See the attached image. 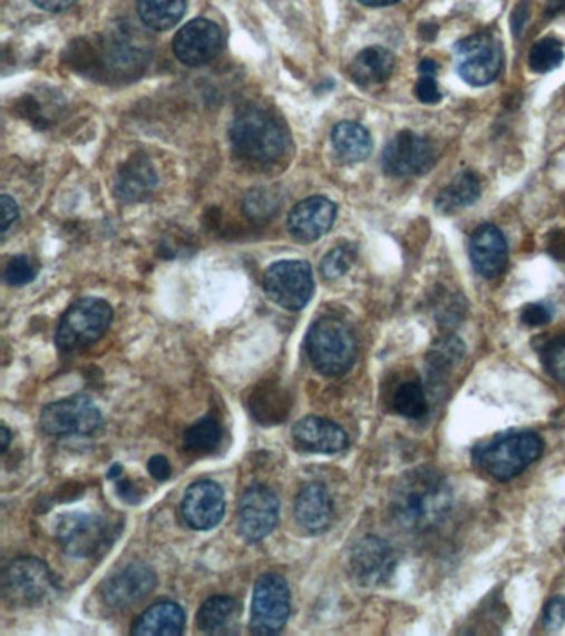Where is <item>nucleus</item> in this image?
Segmentation results:
<instances>
[{
  "label": "nucleus",
  "mask_w": 565,
  "mask_h": 636,
  "mask_svg": "<svg viewBox=\"0 0 565 636\" xmlns=\"http://www.w3.org/2000/svg\"><path fill=\"white\" fill-rule=\"evenodd\" d=\"M451 508V486L435 469L407 472L391 492V516L401 529L410 532H425L440 526Z\"/></svg>",
  "instance_id": "obj_1"
},
{
  "label": "nucleus",
  "mask_w": 565,
  "mask_h": 636,
  "mask_svg": "<svg viewBox=\"0 0 565 636\" xmlns=\"http://www.w3.org/2000/svg\"><path fill=\"white\" fill-rule=\"evenodd\" d=\"M544 443L533 431H517L479 444L473 461L496 481H509L540 458Z\"/></svg>",
  "instance_id": "obj_2"
},
{
  "label": "nucleus",
  "mask_w": 565,
  "mask_h": 636,
  "mask_svg": "<svg viewBox=\"0 0 565 636\" xmlns=\"http://www.w3.org/2000/svg\"><path fill=\"white\" fill-rule=\"evenodd\" d=\"M309 360L316 372L325 376H340L352 369L357 356V340L342 320H315L305 339Z\"/></svg>",
  "instance_id": "obj_3"
},
{
  "label": "nucleus",
  "mask_w": 565,
  "mask_h": 636,
  "mask_svg": "<svg viewBox=\"0 0 565 636\" xmlns=\"http://www.w3.org/2000/svg\"><path fill=\"white\" fill-rule=\"evenodd\" d=\"M234 148L244 158L269 163L281 158L288 148V135L267 111L246 110L231 127Z\"/></svg>",
  "instance_id": "obj_4"
},
{
  "label": "nucleus",
  "mask_w": 565,
  "mask_h": 636,
  "mask_svg": "<svg viewBox=\"0 0 565 636\" xmlns=\"http://www.w3.org/2000/svg\"><path fill=\"white\" fill-rule=\"evenodd\" d=\"M3 597L13 607H39L56 598L52 570L37 557H19L3 570Z\"/></svg>",
  "instance_id": "obj_5"
},
{
  "label": "nucleus",
  "mask_w": 565,
  "mask_h": 636,
  "mask_svg": "<svg viewBox=\"0 0 565 636\" xmlns=\"http://www.w3.org/2000/svg\"><path fill=\"white\" fill-rule=\"evenodd\" d=\"M114 309L104 299L75 302L57 326L56 342L64 352H75L97 343L110 329Z\"/></svg>",
  "instance_id": "obj_6"
},
{
  "label": "nucleus",
  "mask_w": 565,
  "mask_h": 636,
  "mask_svg": "<svg viewBox=\"0 0 565 636\" xmlns=\"http://www.w3.org/2000/svg\"><path fill=\"white\" fill-rule=\"evenodd\" d=\"M291 615V590L279 574H264L255 581L251 605V632L275 635L282 632Z\"/></svg>",
  "instance_id": "obj_7"
},
{
  "label": "nucleus",
  "mask_w": 565,
  "mask_h": 636,
  "mask_svg": "<svg viewBox=\"0 0 565 636\" xmlns=\"http://www.w3.org/2000/svg\"><path fill=\"white\" fill-rule=\"evenodd\" d=\"M56 537L64 552L74 559H90L104 552L114 540L111 527L104 517L87 512H68L59 517Z\"/></svg>",
  "instance_id": "obj_8"
},
{
  "label": "nucleus",
  "mask_w": 565,
  "mask_h": 636,
  "mask_svg": "<svg viewBox=\"0 0 565 636\" xmlns=\"http://www.w3.org/2000/svg\"><path fill=\"white\" fill-rule=\"evenodd\" d=\"M264 291L279 307L302 311L314 295V274L309 262L281 261L272 264L264 275Z\"/></svg>",
  "instance_id": "obj_9"
},
{
  "label": "nucleus",
  "mask_w": 565,
  "mask_h": 636,
  "mask_svg": "<svg viewBox=\"0 0 565 636\" xmlns=\"http://www.w3.org/2000/svg\"><path fill=\"white\" fill-rule=\"evenodd\" d=\"M455 59L456 70L466 84L485 87L501 71L503 50L491 33H475L456 43Z\"/></svg>",
  "instance_id": "obj_10"
},
{
  "label": "nucleus",
  "mask_w": 565,
  "mask_h": 636,
  "mask_svg": "<svg viewBox=\"0 0 565 636\" xmlns=\"http://www.w3.org/2000/svg\"><path fill=\"white\" fill-rule=\"evenodd\" d=\"M100 424V410L85 394L50 403L43 408L39 420L40 430L50 437H88L94 434Z\"/></svg>",
  "instance_id": "obj_11"
},
{
  "label": "nucleus",
  "mask_w": 565,
  "mask_h": 636,
  "mask_svg": "<svg viewBox=\"0 0 565 636\" xmlns=\"http://www.w3.org/2000/svg\"><path fill=\"white\" fill-rule=\"evenodd\" d=\"M437 162L430 139L413 131H400L390 139L383 151V169L397 178L425 175Z\"/></svg>",
  "instance_id": "obj_12"
},
{
  "label": "nucleus",
  "mask_w": 565,
  "mask_h": 636,
  "mask_svg": "<svg viewBox=\"0 0 565 636\" xmlns=\"http://www.w3.org/2000/svg\"><path fill=\"white\" fill-rule=\"evenodd\" d=\"M281 502L267 486L254 485L244 492L237 508V530L247 542L265 539L279 522Z\"/></svg>",
  "instance_id": "obj_13"
},
{
  "label": "nucleus",
  "mask_w": 565,
  "mask_h": 636,
  "mask_svg": "<svg viewBox=\"0 0 565 636\" xmlns=\"http://www.w3.org/2000/svg\"><path fill=\"white\" fill-rule=\"evenodd\" d=\"M397 569V556L387 540L369 536L360 539L350 554V570L362 587L384 584Z\"/></svg>",
  "instance_id": "obj_14"
},
{
  "label": "nucleus",
  "mask_w": 565,
  "mask_h": 636,
  "mask_svg": "<svg viewBox=\"0 0 565 636\" xmlns=\"http://www.w3.org/2000/svg\"><path fill=\"white\" fill-rule=\"evenodd\" d=\"M155 587V573L145 564L133 562L108 577L100 587V595L107 607L125 610L148 597Z\"/></svg>",
  "instance_id": "obj_15"
},
{
  "label": "nucleus",
  "mask_w": 565,
  "mask_h": 636,
  "mask_svg": "<svg viewBox=\"0 0 565 636\" xmlns=\"http://www.w3.org/2000/svg\"><path fill=\"white\" fill-rule=\"evenodd\" d=\"M223 49V33L216 23L207 19H194L186 23L173 40V50L179 62L201 67L216 59Z\"/></svg>",
  "instance_id": "obj_16"
},
{
  "label": "nucleus",
  "mask_w": 565,
  "mask_h": 636,
  "mask_svg": "<svg viewBox=\"0 0 565 636\" xmlns=\"http://www.w3.org/2000/svg\"><path fill=\"white\" fill-rule=\"evenodd\" d=\"M224 510H226V499L223 488L217 482L203 479L186 489L182 513L191 529H213L223 520Z\"/></svg>",
  "instance_id": "obj_17"
},
{
  "label": "nucleus",
  "mask_w": 565,
  "mask_h": 636,
  "mask_svg": "<svg viewBox=\"0 0 565 636\" xmlns=\"http://www.w3.org/2000/svg\"><path fill=\"white\" fill-rule=\"evenodd\" d=\"M337 206L323 196L301 200L289 214V233L298 243L312 244L325 236L335 223Z\"/></svg>",
  "instance_id": "obj_18"
},
{
  "label": "nucleus",
  "mask_w": 565,
  "mask_h": 636,
  "mask_svg": "<svg viewBox=\"0 0 565 636\" xmlns=\"http://www.w3.org/2000/svg\"><path fill=\"white\" fill-rule=\"evenodd\" d=\"M469 257L481 277H499L509 258V247L501 231L493 224L479 226L469 239Z\"/></svg>",
  "instance_id": "obj_19"
},
{
  "label": "nucleus",
  "mask_w": 565,
  "mask_h": 636,
  "mask_svg": "<svg viewBox=\"0 0 565 636\" xmlns=\"http://www.w3.org/2000/svg\"><path fill=\"white\" fill-rule=\"evenodd\" d=\"M292 438L299 448L319 454H335L349 446V434L325 418L308 417L292 428Z\"/></svg>",
  "instance_id": "obj_20"
},
{
  "label": "nucleus",
  "mask_w": 565,
  "mask_h": 636,
  "mask_svg": "<svg viewBox=\"0 0 565 636\" xmlns=\"http://www.w3.org/2000/svg\"><path fill=\"white\" fill-rule=\"evenodd\" d=\"M295 520L299 527L312 536L325 532L333 520V502L325 486L311 482L304 486L295 499Z\"/></svg>",
  "instance_id": "obj_21"
},
{
  "label": "nucleus",
  "mask_w": 565,
  "mask_h": 636,
  "mask_svg": "<svg viewBox=\"0 0 565 636\" xmlns=\"http://www.w3.org/2000/svg\"><path fill=\"white\" fill-rule=\"evenodd\" d=\"M158 176L146 156L135 155L118 172L115 192L124 203H142L155 193Z\"/></svg>",
  "instance_id": "obj_22"
},
{
  "label": "nucleus",
  "mask_w": 565,
  "mask_h": 636,
  "mask_svg": "<svg viewBox=\"0 0 565 636\" xmlns=\"http://www.w3.org/2000/svg\"><path fill=\"white\" fill-rule=\"evenodd\" d=\"M185 610L175 601L152 605L131 628L136 636H176L185 630Z\"/></svg>",
  "instance_id": "obj_23"
},
{
  "label": "nucleus",
  "mask_w": 565,
  "mask_h": 636,
  "mask_svg": "<svg viewBox=\"0 0 565 636\" xmlns=\"http://www.w3.org/2000/svg\"><path fill=\"white\" fill-rule=\"evenodd\" d=\"M240 615L241 607L234 598L216 595L201 605L196 615L197 630L207 635L230 634Z\"/></svg>",
  "instance_id": "obj_24"
},
{
  "label": "nucleus",
  "mask_w": 565,
  "mask_h": 636,
  "mask_svg": "<svg viewBox=\"0 0 565 636\" xmlns=\"http://www.w3.org/2000/svg\"><path fill=\"white\" fill-rule=\"evenodd\" d=\"M394 57L383 47H369L362 50L350 65L353 80L363 87L383 84L393 75Z\"/></svg>",
  "instance_id": "obj_25"
},
{
  "label": "nucleus",
  "mask_w": 565,
  "mask_h": 636,
  "mask_svg": "<svg viewBox=\"0 0 565 636\" xmlns=\"http://www.w3.org/2000/svg\"><path fill=\"white\" fill-rule=\"evenodd\" d=\"M333 148L347 163H360L369 158L373 149L369 129L353 121H342L332 131Z\"/></svg>",
  "instance_id": "obj_26"
},
{
  "label": "nucleus",
  "mask_w": 565,
  "mask_h": 636,
  "mask_svg": "<svg viewBox=\"0 0 565 636\" xmlns=\"http://www.w3.org/2000/svg\"><path fill=\"white\" fill-rule=\"evenodd\" d=\"M481 196V183L473 172H461L451 179L437 197V209L441 214H455L473 206Z\"/></svg>",
  "instance_id": "obj_27"
},
{
  "label": "nucleus",
  "mask_w": 565,
  "mask_h": 636,
  "mask_svg": "<svg viewBox=\"0 0 565 636\" xmlns=\"http://www.w3.org/2000/svg\"><path fill=\"white\" fill-rule=\"evenodd\" d=\"M289 394L274 384H261L251 397V413L262 424H277L289 413Z\"/></svg>",
  "instance_id": "obj_28"
},
{
  "label": "nucleus",
  "mask_w": 565,
  "mask_h": 636,
  "mask_svg": "<svg viewBox=\"0 0 565 636\" xmlns=\"http://www.w3.org/2000/svg\"><path fill=\"white\" fill-rule=\"evenodd\" d=\"M186 0H138L142 22L152 30H169L185 17Z\"/></svg>",
  "instance_id": "obj_29"
},
{
  "label": "nucleus",
  "mask_w": 565,
  "mask_h": 636,
  "mask_svg": "<svg viewBox=\"0 0 565 636\" xmlns=\"http://www.w3.org/2000/svg\"><path fill=\"white\" fill-rule=\"evenodd\" d=\"M393 410L410 420H420L428 413V398L423 387L417 380H408L394 390L391 398Z\"/></svg>",
  "instance_id": "obj_30"
},
{
  "label": "nucleus",
  "mask_w": 565,
  "mask_h": 636,
  "mask_svg": "<svg viewBox=\"0 0 565 636\" xmlns=\"http://www.w3.org/2000/svg\"><path fill=\"white\" fill-rule=\"evenodd\" d=\"M221 441H223V428L214 418L196 421L185 433V448L196 454L214 451Z\"/></svg>",
  "instance_id": "obj_31"
},
{
  "label": "nucleus",
  "mask_w": 565,
  "mask_h": 636,
  "mask_svg": "<svg viewBox=\"0 0 565 636\" xmlns=\"http://www.w3.org/2000/svg\"><path fill=\"white\" fill-rule=\"evenodd\" d=\"M465 355V343L456 335H442L431 345L428 353V366L430 375H441L456 365Z\"/></svg>",
  "instance_id": "obj_32"
},
{
  "label": "nucleus",
  "mask_w": 565,
  "mask_h": 636,
  "mask_svg": "<svg viewBox=\"0 0 565 636\" xmlns=\"http://www.w3.org/2000/svg\"><path fill=\"white\" fill-rule=\"evenodd\" d=\"M281 207V194L277 189L261 186V188L252 189L244 197V213L252 221H265L274 216Z\"/></svg>",
  "instance_id": "obj_33"
},
{
  "label": "nucleus",
  "mask_w": 565,
  "mask_h": 636,
  "mask_svg": "<svg viewBox=\"0 0 565 636\" xmlns=\"http://www.w3.org/2000/svg\"><path fill=\"white\" fill-rule=\"evenodd\" d=\"M565 52L561 40L546 37L534 43L529 53V65L536 74H547V71L556 70L564 62Z\"/></svg>",
  "instance_id": "obj_34"
},
{
  "label": "nucleus",
  "mask_w": 565,
  "mask_h": 636,
  "mask_svg": "<svg viewBox=\"0 0 565 636\" xmlns=\"http://www.w3.org/2000/svg\"><path fill=\"white\" fill-rule=\"evenodd\" d=\"M418 71H420V78L415 87L418 100L427 105L440 104L442 94L437 81L438 63L430 59L421 60Z\"/></svg>",
  "instance_id": "obj_35"
},
{
  "label": "nucleus",
  "mask_w": 565,
  "mask_h": 636,
  "mask_svg": "<svg viewBox=\"0 0 565 636\" xmlns=\"http://www.w3.org/2000/svg\"><path fill=\"white\" fill-rule=\"evenodd\" d=\"M355 258V247L350 246V244H343V246L335 247V249L330 251V253L323 257L320 271H322L323 277L333 281V278L345 275L347 272L350 271V267H352Z\"/></svg>",
  "instance_id": "obj_36"
},
{
  "label": "nucleus",
  "mask_w": 565,
  "mask_h": 636,
  "mask_svg": "<svg viewBox=\"0 0 565 636\" xmlns=\"http://www.w3.org/2000/svg\"><path fill=\"white\" fill-rule=\"evenodd\" d=\"M37 272H39V267H37L36 262L32 261L30 257H26V255H19V257H13L12 261L9 262L6 268V281L9 285H26L29 282H32L33 278L37 277Z\"/></svg>",
  "instance_id": "obj_37"
},
{
  "label": "nucleus",
  "mask_w": 565,
  "mask_h": 636,
  "mask_svg": "<svg viewBox=\"0 0 565 636\" xmlns=\"http://www.w3.org/2000/svg\"><path fill=\"white\" fill-rule=\"evenodd\" d=\"M544 363L549 375L565 384V339L554 340L546 346Z\"/></svg>",
  "instance_id": "obj_38"
},
{
  "label": "nucleus",
  "mask_w": 565,
  "mask_h": 636,
  "mask_svg": "<svg viewBox=\"0 0 565 636\" xmlns=\"http://www.w3.org/2000/svg\"><path fill=\"white\" fill-rule=\"evenodd\" d=\"M565 622V598L554 597L544 608L543 624L547 632L561 630Z\"/></svg>",
  "instance_id": "obj_39"
},
{
  "label": "nucleus",
  "mask_w": 565,
  "mask_h": 636,
  "mask_svg": "<svg viewBox=\"0 0 565 636\" xmlns=\"http://www.w3.org/2000/svg\"><path fill=\"white\" fill-rule=\"evenodd\" d=\"M553 307L543 304V302H537V304H527L524 307L523 322L529 326H543L553 320Z\"/></svg>",
  "instance_id": "obj_40"
},
{
  "label": "nucleus",
  "mask_w": 565,
  "mask_h": 636,
  "mask_svg": "<svg viewBox=\"0 0 565 636\" xmlns=\"http://www.w3.org/2000/svg\"><path fill=\"white\" fill-rule=\"evenodd\" d=\"M148 471L156 481H168L172 478V464L165 456H153L148 462Z\"/></svg>",
  "instance_id": "obj_41"
},
{
  "label": "nucleus",
  "mask_w": 565,
  "mask_h": 636,
  "mask_svg": "<svg viewBox=\"0 0 565 636\" xmlns=\"http://www.w3.org/2000/svg\"><path fill=\"white\" fill-rule=\"evenodd\" d=\"M0 206H2V233L6 234L10 226L19 219V206L10 196L0 197Z\"/></svg>",
  "instance_id": "obj_42"
},
{
  "label": "nucleus",
  "mask_w": 565,
  "mask_h": 636,
  "mask_svg": "<svg viewBox=\"0 0 565 636\" xmlns=\"http://www.w3.org/2000/svg\"><path fill=\"white\" fill-rule=\"evenodd\" d=\"M32 2L47 12H62V10L70 9L77 0H32Z\"/></svg>",
  "instance_id": "obj_43"
},
{
  "label": "nucleus",
  "mask_w": 565,
  "mask_h": 636,
  "mask_svg": "<svg viewBox=\"0 0 565 636\" xmlns=\"http://www.w3.org/2000/svg\"><path fill=\"white\" fill-rule=\"evenodd\" d=\"M118 495L125 499V501L129 502H138L139 496L136 495L135 488H133L131 482L128 479H124V481H118Z\"/></svg>",
  "instance_id": "obj_44"
},
{
  "label": "nucleus",
  "mask_w": 565,
  "mask_h": 636,
  "mask_svg": "<svg viewBox=\"0 0 565 636\" xmlns=\"http://www.w3.org/2000/svg\"><path fill=\"white\" fill-rule=\"evenodd\" d=\"M565 12V0H547V16H559Z\"/></svg>",
  "instance_id": "obj_45"
},
{
  "label": "nucleus",
  "mask_w": 565,
  "mask_h": 636,
  "mask_svg": "<svg viewBox=\"0 0 565 636\" xmlns=\"http://www.w3.org/2000/svg\"><path fill=\"white\" fill-rule=\"evenodd\" d=\"M359 2L367 7H387L400 2V0H359Z\"/></svg>",
  "instance_id": "obj_46"
},
{
  "label": "nucleus",
  "mask_w": 565,
  "mask_h": 636,
  "mask_svg": "<svg viewBox=\"0 0 565 636\" xmlns=\"http://www.w3.org/2000/svg\"><path fill=\"white\" fill-rule=\"evenodd\" d=\"M0 440H2V452H6L10 443V431L6 424H2V437H0Z\"/></svg>",
  "instance_id": "obj_47"
},
{
  "label": "nucleus",
  "mask_w": 565,
  "mask_h": 636,
  "mask_svg": "<svg viewBox=\"0 0 565 636\" xmlns=\"http://www.w3.org/2000/svg\"><path fill=\"white\" fill-rule=\"evenodd\" d=\"M121 472H124V466L115 464L114 468L108 471V479H117L120 478Z\"/></svg>",
  "instance_id": "obj_48"
},
{
  "label": "nucleus",
  "mask_w": 565,
  "mask_h": 636,
  "mask_svg": "<svg viewBox=\"0 0 565 636\" xmlns=\"http://www.w3.org/2000/svg\"><path fill=\"white\" fill-rule=\"evenodd\" d=\"M564 547H565V544H564Z\"/></svg>",
  "instance_id": "obj_49"
}]
</instances>
